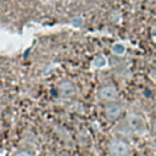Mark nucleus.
I'll use <instances>...</instances> for the list:
<instances>
[{"mask_svg":"<svg viewBox=\"0 0 156 156\" xmlns=\"http://www.w3.org/2000/svg\"><path fill=\"white\" fill-rule=\"evenodd\" d=\"M126 124L127 127L135 133H141L146 129V122L144 116L139 112H129L126 116Z\"/></svg>","mask_w":156,"mask_h":156,"instance_id":"f257e3e1","label":"nucleus"},{"mask_svg":"<svg viewBox=\"0 0 156 156\" xmlns=\"http://www.w3.org/2000/svg\"><path fill=\"white\" fill-rule=\"evenodd\" d=\"M108 152L111 156H130L132 149L127 141L122 139H115L108 145Z\"/></svg>","mask_w":156,"mask_h":156,"instance_id":"f03ea898","label":"nucleus"},{"mask_svg":"<svg viewBox=\"0 0 156 156\" xmlns=\"http://www.w3.org/2000/svg\"><path fill=\"white\" fill-rule=\"evenodd\" d=\"M123 111H124L123 105L121 102H118L117 100L116 101H112V102L105 104V107H104V115H105V117L108 121H116V119H118L123 115Z\"/></svg>","mask_w":156,"mask_h":156,"instance_id":"7ed1b4c3","label":"nucleus"},{"mask_svg":"<svg viewBox=\"0 0 156 156\" xmlns=\"http://www.w3.org/2000/svg\"><path fill=\"white\" fill-rule=\"evenodd\" d=\"M98 96H99V100L105 104L112 102L118 99V90L113 84H105L99 89Z\"/></svg>","mask_w":156,"mask_h":156,"instance_id":"20e7f679","label":"nucleus"},{"mask_svg":"<svg viewBox=\"0 0 156 156\" xmlns=\"http://www.w3.org/2000/svg\"><path fill=\"white\" fill-rule=\"evenodd\" d=\"M60 91L63 96H71L73 93H74V88H73V84L71 82H62L60 84Z\"/></svg>","mask_w":156,"mask_h":156,"instance_id":"39448f33","label":"nucleus"},{"mask_svg":"<svg viewBox=\"0 0 156 156\" xmlns=\"http://www.w3.org/2000/svg\"><path fill=\"white\" fill-rule=\"evenodd\" d=\"M111 51H112L116 56H123V55L126 54V51H127V48H126V45H124L123 43L118 41V43H115V44L111 46Z\"/></svg>","mask_w":156,"mask_h":156,"instance_id":"423d86ee","label":"nucleus"},{"mask_svg":"<svg viewBox=\"0 0 156 156\" xmlns=\"http://www.w3.org/2000/svg\"><path fill=\"white\" fill-rule=\"evenodd\" d=\"M93 66H94L95 68H104V67H106V66H107V60H106V57L102 56V55L96 56V57L94 58V61H93Z\"/></svg>","mask_w":156,"mask_h":156,"instance_id":"0eeeda50","label":"nucleus"},{"mask_svg":"<svg viewBox=\"0 0 156 156\" xmlns=\"http://www.w3.org/2000/svg\"><path fill=\"white\" fill-rule=\"evenodd\" d=\"M13 156H33L30 152H28V151H26V150H20V151H17Z\"/></svg>","mask_w":156,"mask_h":156,"instance_id":"6e6552de","label":"nucleus"},{"mask_svg":"<svg viewBox=\"0 0 156 156\" xmlns=\"http://www.w3.org/2000/svg\"><path fill=\"white\" fill-rule=\"evenodd\" d=\"M151 133H152V135L156 138V118L154 119V122H152V124H151Z\"/></svg>","mask_w":156,"mask_h":156,"instance_id":"1a4fd4ad","label":"nucleus"},{"mask_svg":"<svg viewBox=\"0 0 156 156\" xmlns=\"http://www.w3.org/2000/svg\"><path fill=\"white\" fill-rule=\"evenodd\" d=\"M150 34H151V38H152V40H154V41H156V26H154V27L151 28V32H150Z\"/></svg>","mask_w":156,"mask_h":156,"instance_id":"9d476101","label":"nucleus"}]
</instances>
